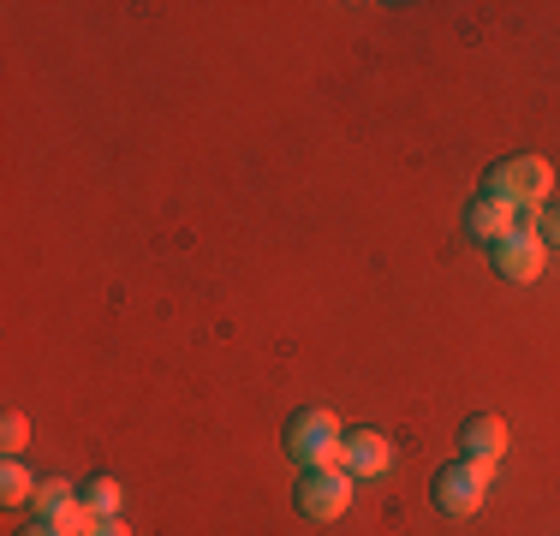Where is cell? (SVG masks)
<instances>
[{"instance_id": "cell-1", "label": "cell", "mask_w": 560, "mask_h": 536, "mask_svg": "<svg viewBox=\"0 0 560 536\" xmlns=\"http://www.w3.org/2000/svg\"><path fill=\"white\" fill-rule=\"evenodd\" d=\"M287 453L299 459V471H323V465H340V447H346V429L335 423L328 406H299L280 429Z\"/></svg>"}, {"instance_id": "cell-2", "label": "cell", "mask_w": 560, "mask_h": 536, "mask_svg": "<svg viewBox=\"0 0 560 536\" xmlns=\"http://www.w3.org/2000/svg\"><path fill=\"white\" fill-rule=\"evenodd\" d=\"M483 191L501 197V203H542L555 191V167L542 155H501L483 173Z\"/></svg>"}, {"instance_id": "cell-3", "label": "cell", "mask_w": 560, "mask_h": 536, "mask_svg": "<svg viewBox=\"0 0 560 536\" xmlns=\"http://www.w3.org/2000/svg\"><path fill=\"white\" fill-rule=\"evenodd\" d=\"M430 501H435V513H447V518H471L477 506L489 501V471L471 459H447L442 471L430 477Z\"/></svg>"}, {"instance_id": "cell-4", "label": "cell", "mask_w": 560, "mask_h": 536, "mask_svg": "<svg viewBox=\"0 0 560 536\" xmlns=\"http://www.w3.org/2000/svg\"><path fill=\"white\" fill-rule=\"evenodd\" d=\"M292 501H299V513L311 518V525H335L346 506H352V477H346L340 465H323V471H299V489H292Z\"/></svg>"}, {"instance_id": "cell-5", "label": "cell", "mask_w": 560, "mask_h": 536, "mask_svg": "<svg viewBox=\"0 0 560 536\" xmlns=\"http://www.w3.org/2000/svg\"><path fill=\"white\" fill-rule=\"evenodd\" d=\"M489 263H495L501 280H513V287H530V280L549 268V245H542L537 233H506L489 245Z\"/></svg>"}, {"instance_id": "cell-6", "label": "cell", "mask_w": 560, "mask_h": 536, "mask_svg": "<svg viewBox=\"0 0 560 536\" xmlns=\"http://www.w3.org/2000/svg\"><path fill=\"white\" fill-rule=\"evenodd\" d=\"M388 459H394V447H388V435L382 429H346V447H340V471L352 477V482H364V477H382L388 471Z\"/></svg>"}, {"instance_id": "cell-7", "label": "cell", "mask_w": 560, "mask_h": 536, "mask_svg": "<svg viewBox=\"0 0 560 536\" xmlns=\"http://www.w3.org/2000/svg\"><path fill=\"white\" fill-rule=\"evenodd\" d=\"M506 453V423L495 411H471V418L459 423V459L483 465V471H495V459Z\"/></svg>"}, {"instance_id": "cell-8", "label": "cell", "mask_w": 560, "mask_h": 536, "mask_svg": "<svg viewBox=\"0 0 560 536\" xmlns=\"http://www.w3.org/2000/svg\"><path fill=\"white\" fill-rule=\"evenodd\" d=\"M465 233H471L477 245H495V238H506V233H513V203L477 191L471 203H465Z\"/></svg>"}, {"instance_id": "cell-9", "label": "cell", "mask_w": 560, "mask_h": 536, "mask_svg": "<svg viewBox=\"0 0 560 536\" xmlns=\"http://www.w3.org/2000/svg\"><path fill=\"white\" fill-rule=\"evenodd\" d=\"M84 506L96 518H119V501H126V489H119V477H108V471H96V477H84Z\"/></svg>"}, {"instance_id": "cell-10", "label": "cell", "mask_w": 560, "mask_h": 536, "mask_svg": "<svg viewBox=\"0 0 560 536\" xmlns=\"http://www.w3.org/2000/svg\"><path fill=\"white\" fill-rule=\"evenodd\" d=\"M66 501H78V489H72V482H66V477H43V482H36V494H31L36 525H48V518H55Z\"/></svg>"}, {"instance_id": "cell-11", "label": "cell", "mask_w": 560, "mask_h": 536, "mask_svg": "<svg viewBox=\"0 0 560 536\" xmlns=\"http://www.w3.org/2000/svg\"><path fill=\"white\" fill-rule=\"evenodd\" d=\"M31 494H36V477L24 471L19 459H7V471H0V501H7V506H24Z\"/></svg>"}, {"instance_id": "cell-12", "label": "cell", "mask_w": 560, "mask_h": 536, "mask_svg": "<svg viewBox=\"0 0 560 536\" xmlns=\"http://www.w3.org/2000/svg\"><path fill=\"white\" fill-rule=\"evenodd\" d=\"M0 447H7V459H19V453L31 447V418H24V411H7V418H0Z\"/></svg>"}, {"instance_id": "cell-13", "label": "cell", "mask_w": 560, "mask_h": 536, "mask_svg": "<svg viewBox=\"0 0 560 536\" xmlns=\"http://www.w3.org/2000/svg\"><path fill=\"white\" fill-rule=\"evenodd\" d=\"M542 245H560V209H542Z\"/></svg>"}, {"instance_id": "cell-14", "label": "cell", "mask_w": 560, "mask_h": 536, "mask_svg": "<svg viewBox=\"0 0 560 536\" xmlns=\"http://www.w3.org/2000/svg\"><path fill=\"white\" fill-rule=\"evenodd\" d=\"M90 536H131V531L119 525V518H96V525H90Z\"/></svg>"}, {"instance_id": "cell-15", "label": "cell", "mask_w": 560, "mask_h": 536, "mask_svg": "<svg viewBox=\"0 0 560 536\" xmlns=\"http://www.w3.org/2000/svg\"><path fill=\"white\" fill-rule=\"evenodd\" d=\"M19 536H60V531H55V525H36V518H31V525H24Z\"/></svg>"}]
</instances>
